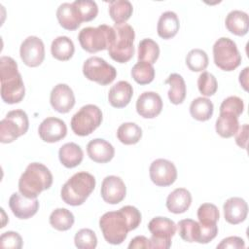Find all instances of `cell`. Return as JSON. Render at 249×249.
<instances>
[{
    "mask_svg": "<svg viewBox=\"0 0 249 249\" xmlns=\"http://www.w3.org/2000/svg\"><path fill=\"white\" fill-rule=\"evenodd\" d=\"M140 223L141 213L131 205L106 212L99 219V227L105 240L113 245L123 243L128 231L137 229Z\"/></svg>",
    "mask_w": 249,
    "mask_h": 249,
    "instance_id": "1",
    "label": "cell"
},
{
    "mask_svg": "<svg viewBox=\"0 0 249 249\" xmlns=\"http://www.w3.org/2000/svg\"><path fill=\"white\" fill-rule=\"evenodd\" d=\"M1 98L5 103L20 102L25 94V88L17 62L10 56L0 58Z\"/></svg>",
    "mask_w": 249,
    "mask_h": 249,
    "instance_id": "2",
    "label": "cell"
},
{
    "mask_svg": "<svg viewBox=\"0 0 249 249\" xmlns=\"http://www.w3.org/2000/svg\"><path fill=\"white\" fill-rule=\"evenodd\" d=\"M53 174L50 169L39 162H31L18 180L19 193L28 198H37L45 190L51 188Z\"/></svg>",
    "mask_w": 249,
    "mask_h": 249,
    "instance_id": "3",
    "label": "cell"
},
{
    "mask_svg": "<svg viewBox=\"0 0 249 249\" xmlns=\"http://www.w3.org/2000/svg\"><path fill=\"white\" fill-rule=\"evenodd\" d=\"M95 188V178L89 172L75 173L62 186L60 196L62 200L71 205H82Z\"/></svg>",
    "mask_w": 249,
    "mask_h": 249,
    "instance_id": "4",
    "label": "cell"
},
{
    "mask_svg": "<svg viewBox=\"0 0 249 249\" xmlns=\"http://www.w3.org/2000/svg\"><path fill=\"white\" fill-rule=\"evenodd\" d=\"M113 29L115 31V39L108 48L109 55L119 63H125L134 54V29L125 22L115 23Z\"/></svg>",
    "mask_w": 249,
    "mask_h": 249,
    "instance_id": "5",
    "label": "cell"
},
{
    "mask_svg": "<svg viewBox=\"0 0 249 249\" xmlns=\"http://www.w3.org/2000/svg\"><path fill=\"white\" fill-rule=\"evenodd\" d=\"M114 39L115 31L113 27L107 24H100L97 27H85L78 35L83 50L90 53L108 50Z\"/></svg>",
    "mask_w": 249,
    "mask_h": 249,
    "instance_id": "6",
    "label": "cell"
},
{
    "mask_svg": "<svg viewBox=\"0 0 249 249\" xmlns=\"http://www.w3.org/2000/svg\"><path fill=\"white\" fill-rule=\"evenodd\" d=\"M213 58L215 65L224 71H232L241 63V54L236 44L228 37H221L215 42Z\"/></svg>",
    "mask_w": 249,
    "mask_h": 249,
    "instance_id": "7",
    "label": "cell"
},
{
    "mask_svg": "<svg viewBox=\"0 0 249 249\" xmlns=\"http://www.w3.org/2000/svg\"><path fill=\"white\" fill-rule=\"evenodd\" d=\"M102 122V112L98 106L87 104L71 119V128L76 135L87 136L92 133Z\"/></svg>",
    "mask_w": 249,
    "mask_h": 249,
    "instance_id": "8",
    "label": "cell"
},
{
    "mask_svg": "<svg viewBox=\"0 0 249 249\" xmlns=\"http://www.w3.org/2000/svg\"><path fill=\"white\" fill-rule=\"evenodd\" d=\"M28 127V117L23 110L10 111L0 122V141L2 143H12L19 136L25 134Z\"/></svg>",
    "mask_w": 249,
    "mask_h": 249,
    "instance_id": "9",
    "label": "cell"
},
{
    "mask_svg": "<svg viewBox=\"0 0 249 249\" xmlns=\"http://www.w3.org/2000/svg\"><path fill=\"white\" fill-rule=\"evenodd\" d=\"M148 229L152 233L151 248L168 249L171 246V237L175 234L177 226L169 218L159 216L149 222Z\"/></svg>",
    "mask_w": 249,
    "mask_h": 249,
    "instance_id": "10",
    "label": "cell"
},
{
    "mask_svg": "<svg viewBox=\"0 0 249 249\" xmlns=\"http://www.w3.org/2000/svg\"><path fill=\"white\" fill-rule=\"evenodd\" d=\"M84 76L101 86L111 84L117 77V70L106 60L99 56H91L83 64Z\"/></svg>",
    "mask_w": 249,
    "mask_h": 249,
    "instance_id": "11",
    "label": "cell"
},
{
    "mask_svg": "<svg viewBox=\"0 0 249 249\" xmlns=\"http://www.w3.org/2000/svg\"><path fill=\"white\" fill-rule=\"evenodd\" d=\"M152 182L159 187L172 185L177 179V169L173 162L165 159L155 160L149 169Z\"/></svg>",
    "mask_w": 249,
    "mask_h": 249,
    "instance_id": "12",
    "label": "cell"
},
{
    "mask_svg": "<svg viewBox=\"0 0 249 249\" xmlns=\"http://www.w3.org/2000/svg\"><path fill=\"white\" fill-rule=\"evenodd\" d=\"M20 58L29 67L39 66L45 58V46L37 36H28L20 45Z\"/></svg>",
    "mask_w": 249,
    "mask_h": 249,
    "instance_id": "13",
    "label": "cell"
},
{
    "mask_svg": "<svg viewBox=\"0 0 249 249\" xmlns=\"http://www.w3.org/2000/svg\"><path fill=\"white\" fill-rule=\"evenodd\" d=\"M100 194L105 202L109 204H118L125 197L126 188L120 177L110 175L103 179Z\"/></svg>",
    "mask_w": 249,
    "mask_h": 249,
    "instance_id": "14",
    "label": "cell"
},
{
    "mask_svg": "<svg viewBox=\"0 0 249 249\" xmlns=\"http://www.w3.org/2000/svg\"><path fill=\"white\" fill-rule=\"evenodd\" d=\"M38 133L43 141L54 143L66 136L67 126L62 120L55 117H49L40 124Z\"/></svg>",
    "mask_w": 249,
    "mask_h": 249,
    "instance_id": "15",
    "label": "cell"
},
{
    "mask_svg": "<svg viewBox=\"0 0 249 249\" xmlns=\"http://www.w3.org/2000/svg\"><path fill=\"white\" fill-rule=\"evenodd\" d=\"M50 102L58 113H68L75 105V95L68 85L57 84L51 91Z\"/></svg>",
    "mask_w": 249,
    "mask_h": 249,
    "instance_id": "16",
    "label": "cell"
},
{
    "mask_svg": "<svg viewBox=\"0 0 249 249\" xmlns=\"http://www.w3.org/2000/svg\"><path fill=\"white\" fill-rule=\"evenodd\" d=\"M9 206L17 218L25 220L37 213L39 201L37 198H28L21 194L14 193L9 198Z\"/></svg>",
    "mask_w": 249,
    "mask_h": 249,
    "instance_id": "17",
    "label": "cell"
},
{
    "mask_svg": "<svg viewBox=\"0 0 249 249\" xmlns=\"http://www.w3.org/2000/svg\"><path fill=\"white\" fill-rule=\"evenodd\" d=\"M161 110L162 100L157 92L145 91L138 96L136 101V111L142 118H156L160 114Z\"/></svg>",
    "mask_w": 249,
    "mask_h": 249,
    "instance_id": "18",
    "label": "cell"
},
{
    "mask_svg": "<svg viewBox=\"0 0 249 249\" xmlns=\"http://www.w3.org/2000/svg\"><path fill=\"white\" fill-rule=\"evenodd\" d=\"M225 220L231 225L243 222L248 214L247 202L238 196H232L226 200L223 205Z\"/></svg>",
    "mask_w": 249,
    "mask_h": 249,
    "instance_id": "19",
    "label": "cell"
},
{
    "mask_svg": "<svg viewBox=\"0 0 249 249\" xmlns=\"http://www.w3.org/2000/svg\"><path fill=\"white\" fill-rule=\"evenodd\" d=\"M87 153L90 160L98 163L109 162L115 156V149L108 141L95 138L87 145Z\"/></svg>",
    "mask_w": 249,
    "mask_h": 249,
    "instance_id": "20",
    "label": "cell"
},
{
    "mask_svg": "<svg viewBox=\"0 0 249 249\" xmlns=\"http://www.w3.org/2000/svg\"><path fill=\"white\" fill-rule=\"evenodd\" d=\"M133 95L132 86L126 81H119L112 86L108 93V101L115 108H124L131 100Z\"/></svg>",
    "mask_w": 249,
    "mask_h": 249,
    "instance_id": "21",
    "label": "cell"
},
{
    "mask_svg": "<svg viewBox=\"0 0 249 249\" xmlns=\"http://www.w3.org/2000/svg\"><path fill=\"white\" fill-rule=\"evenodd\" d=\"M192 204V195L185 188H177L166 198V208L174 214L186 212Z\"/></svg>",
    "mask_w": 249,
    "mask_h": 249,
    "instance_id": "22",
    "label": "cell"
},
{
    "mask_svg": "<svg viewBox=\"0 0 249 249\" xmlns=\"http://www.w3.org/2000/svg\"><path fill=\"white\" fill-rule=\"evenodd\" d=\"M180 21L178 16L172 11L162 13L159 18L157 31L160 38L171 39L179 31Z\"/></svg>",
    "mask_w": 249,
    "mask_h": 249,
    "instance_id": "23",
    "label": "cell"
},
{
    "mask_svg": "<svg viewBox=\"0 0 249 249\" xmlns=\"http://www.w3.org/2000/svg\"><path fill=\"white\" fill-rule=\"evenodd\" d=\"M225 24L231 33L236 36H244L249 28L248 15L243 11L233 10L228 14Z\"/></svg>",
    "mask_w": 249,
    "mask_h": 249,
    "instance_id": "24",
    "label": "cell"
},
{
    "mask_svg": "<svg viewBox=\"0 0 249 249\" xmlns=\"http://www.w3.org/2000/svg\"><path fill=\"white\" fill-rule=\"evenodd\" d=\"M58 158L60 162L67 168H73L78 166L84 158L82 148L74 143L69 142L62 145L58 151Z\"/></svg>",
    "mask_w": 249,
    "mask_h": 249,
    "instance_id": "25",
    "label": "cell"
},
{
    "mask_svg": "<svg viewBox=\"0 0 249 249\" xmlns=\"http://www.w3.org/2000/svg\"><path fill=\"white\" fill-rule=\"evenodd\" d=\"M60 26L66 30H76L82 23L72 3H62L56 11Z\"/></svg>",
    "mask_w": 249,
    "mask_h": 249,
    "instance_id": "26",
    "label": "cell"
},
{
    "mask_svg": "<svg viewBox=\"0 0 249 249\" xmlns=\"http://www.w3.org/2000/svg\"><path fill=\"white\" fill-rule=\"evenodd\" d=\"M239 128L238 117L229 112H220L216 121V132L223 138H230L233 136Z\"/></svg>",
    "mask_w": 249,
    "mask_h": 249,
    "instance_id": "27",
    "label": "cell"
},
{
    "mask_svg": "<svg viewBox=\"0 0 249 249\" xmlns=\"http://www.w3.org/2000/svg\"><path fill=\"white\" fill-rule=\"evenodd\" d=\"M164 83L170 87L167 92L170 102L174 105L181 104L186 97V84L183 77L177 73H172Z\"/></svg>",
    "mask_w": 249,
    "mask_h": 249,
    "instance_id": "28",
    "label": "cell"
},
{
    "mask_svg": "<svg viewBox=\"0 0 249 249\" xmlns=\"http://www.w3.org/2000/svg\"><path fill=\"white\" fill-rule=\"evenodd\" d=\"M75 52V47L70 38L67 36H58L53 42L51 46L52 55L60 61L69 60Z\"/></svg>",
    "mask_w": 249,
    "mask_h": 249,
    "instance_id": "29",
    "label": "cell"
},
{
    "mask_svg": "<svg viewBox=\"0 0 249 249\" xmlns=\"http://www.w3.org/2000/svg\"><path fill=\"white\" fill-rule=\"evenodd\" d=\"M132 4L127 0H113L109 2V15L116 23L125 22L132 15Z\"/></svg>",
    "mask_w": 249,
    "mask_h": 249,
    "instance_id": "30",
    "label": "cell"
},
{
    "mask_svg": "<svg viewBox=\"0 0 249 249\" xmlns=\"http://www.w3.org/2000/svg\"><path fill=\"white\" fill-rule=\"evenodd\" d=\"M214 105L206 97H197L190 105L191 116L200 122L208 121L213 115Z\"/></svg>",
    "mask_w": 249,
    "mask_h": 249,
    "instance_id": "31",
    "label": "cell"
},
{
    "mask_svg": "<svg viewBox=\"0 0 249 249\" xmlns=\"http://www.w3.org/2000/svg\"><path fill=\"white\" fill-rule=\"evenodd\" d=\"M49 221L53 229L64 231L72 228L75 218L70 210L66 208H56L51 213Z\"/></svg>",
    "mask_w": 249,
    "mask_h": 249,
    "instance_id": "32",
    "label": "cell"
},
{
    "mask_svg": "<svg viewBox=\"0 0 249 249\" xmlns=\"http://www.w3.org/2000/svg\"><path fill=\"white\" fill-rule=\"evenodd\" d=\"M117 137L124 145H133L142 137V129L135 123H124L118 127Z\"/></svg>",
    "mask_w": 249,
    "mask_h": 249,
    "instance_id": "33",
    "label": "cell"
},
{
    "mask_svg": "<svg viewBox=\"0 0 249 249\" xmlns=\"http://www.w3.org/2000/svg\"><path fill=\"white\" fill-rule=\"evenodd\" d=\"M160 55V47L158 43L150 38L141 40L138 44V61L154 64Z\"/></svg>",
    "mask_w": 249,
    "mask_h": 249,
    "instance_id": "34",
    "label": "cell"
},
{
    "mask_svg": "<svg viewBox=\"0 0 249 249\" xmlns=\"http://www.w3.org/2000/svg\"><path fill=\"white\" fill-rule=\"evenodd\" d=\"M179 235L187 242H197L199 240V223L192 219L180 220L177 224Z\"/></svg>",
    "mask_w": 249,
    "mask_h": 249,
    "instance_id": "35",
    "label": "cell"
},
{
    "mask_svg": "<svg viewBox=\"0 0 249 249\" xmlns=\"http://www.w3.org/2000/svg\"><path fill=\"white\" fill-rule=\"evenodd\" d=\"M131 77L139 85H147L153 82L155 78V69L153 64L144 61H138L131 69Z\"/></svg>",
    "mask_w": 249,
    "mask_h": 249,
    "instance_id": "36",
    "label": "cell"
},
{
    "mask_svg": "<svg viewBox=\"0 0 249 249\" xmlns=\"http://www.w3.org/2000/svg\"><path fill=\"white\" fill-rule=\"evenodd\" d=\"M208 55L200 49L191 50L186 56V64L191 71L200 72L208 66Z\"/></svg>",
    "mask_w": 249,
    "mask_h": 249,
    "instance_id": "37",
    "label": "cell"
},
{
    "mask_svg": "<svg viewBox=\"0 0 249 249\" xmlns=\"http://www.w3.org/2000/svg\"><path fill=\"white\" fill-rule=\"evenodd\" d=\"M72 4L82 22L92 20L98 14L97 4L92 0H76Z\"/></svg>",
    "mask_w": 249,
    "mask_h": 249,
    "instance_id": "38",
    "label": "cell"
},
{
    "mask_svg": "<svg viewBox=\"0 0 249 249\" xmlns=\"http://www.w3.org/2000/svg\"><path fill=\"white\" fill-rule=\"evenodd\" d=\"M74 243L79 249H94L97 245V237L90 229H81L74 236Z\"/></svg>",
    "mask_w": 249,
    "mask_h": 249,
    "instance_id": "39",
    "label": "cell"
},
{
    "mask_svg": "<svg viewBox=\"0 0 249 249\" xmlns=\"http://www.w3.org/2000/svg\"><path fill=\"white\" fill-rule=\"evenodd\" d=\"M197 88L202 95H213L218 89V83L215 76L207 71H203L197 79Z\"/></svg>",
    "mask_w": 249,
    "mask_h": 249,
    "instance_id": "40",
    "label": "cell"
},
{
    "mask_svg": "<svg viewBox=\"0 0 249 249\" xmlns=\"http://www.w3.org/2000/svg\"><path fill=\"white\" fill-rule=\"evenodd\" d=\"M197 218L203 225H215L220 218V213L216 205L203 203L197 209Z\"/></svg>",
    "mask_w": 249,
    "mask_h": 249,
    "instance_id": "41",
    "label": "cell"
},
{
    "mask_svg": "<svg viewBox=\"0 0 249 249\" xmlns=\"http://www.w3.org/2000/svg\"><path fill=\"white\" fill-rule=\"evenodd\" d=\"M244 110V103L238 96H229L223 100L220 105V112L232 113L235 116H240Z\"/></svg>",
    "mask_w": 249,
    "mask_h": 249,
    "instance_id": "42",
    "label": "cell"
},
{
    "mask_svg": "<svg viewBox=\"0 0 249 249\" xmlns=\"http://www.w3.org/2000/svg\"><path fill=\"white\" fill-rule=\"evenodd\" d=\"M0 246L8 249H20L22 247V238L16 231H6L0 236Z\"/></svg>",
    "mask_w": 249,
    "mask_h": 249,
    "instance_id": "43",
    "label": "cell"
},
{
    "mask_svg": "<svg viewBox=\"0 0 249 249\" xmlns=\"http://www.w3.org/2000/svg\"><path fill=\"white\" fill-rule=\"evenodd\" d=\"M217 248L221 249H227V248H231V249H240V248H245V242L244 240L239 237V236H229L224 238L218 245Z\"/></svg>",
    "mask_w": 249,
    "mask_h": 249,
    "instance_id": "44",
    "label": "cell"
},
{
    "mask_svg": "<svg viewBox=\"0 0 249 249\" xmlns=\"http://www.w3.org/2000/svg\"><path fill=\"white\" fill-rule=\"evenodd\" d=\"M234 135H235L236 144L240 148L246 149L247 148V139H248V124H244L241 127L238 128L237 132Z\"/></svg>",
    "mask_w": 249,
    "mask_h": 249,
    "instance_id": "45",
    "label": "cell"
},
{
    "mask_svg": "<svg viewBox=\"0 0 249 249\" xmlns=\"http://www.w3.org/2000/svg\"><path fill=\"white\" fill-rule=\"evenodd\" d=\"M128 248L129 249H134V248H151L150 239H148L144 235L135 236L134 238L131 239L130 243L128 244Z\"/></svg>",
    "mask_w": 249,
    "mask_h": 249,
    "instance_id": "46",
    "label": "cell"
},
{
    "mask_svg": "<svg viewBox=\"0 0 249 249\" xmlns=\"http://www.w3.org/2000/svg\"><path fill=\"white\" fill-rule=\"evenodd\" d=\"M248 67H245L239 74V83L244 90H248Z\"/></svg>",
    "mask_w": 249,
    "mask_h": 249,
    "instance_id": "47",
    "label": "cell"
}]
</instances>
